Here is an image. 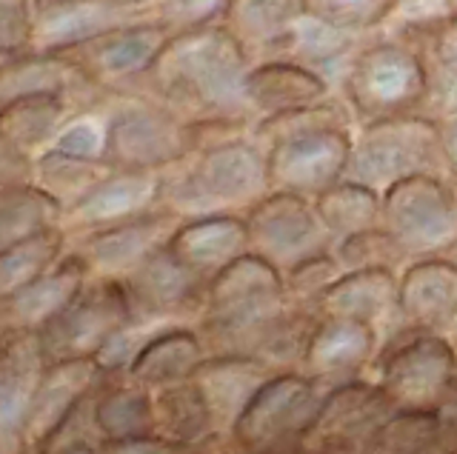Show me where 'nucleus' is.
Segmentation results:
<instances>
[{"label": "nucleus", "instance_id": "obj_5", "mask_svg": "<svg viewBox=\"0 0 457 454\" xmlns=\"http://www.w3.org/2000/svg\"><path fill=\"white\" fill-rule=\"evenodd\" d=\"M269 192L266 149L249 132L220 135L200 146L186 175L169 189V201L183 215H226L223 206L257 203Z\"/></svg>", "mask_w": 457, "mask_h": 454}, {"label": "nucleus", "instance_id": "obj_16", "mask_svg": "<svg viewBox=\"0 0 457 454\" xmlns=\"http://www.w3.org/2000/svg\"><path fill=\"white\" fill-rule=\"evenodd\" d=\"M420 46L428 66V103L426 115L443 118L457 111V6L449 12L409 26H395Z\"/></svg>", "mask_w": 457, "mask_h": 454}, {"label": "nucleus", "instance_id": "obj_23", "mask_svg": "<svg viewBox=\"0 0 457 454\" xmlns=\"http://www.w3.org/2000/svg\"><path fill=\"white\" fill-rule=\"evenodd\" d=\"M83 260L71 258L37 277L35 283H29L18 294H12L6 301V315L12 326H18V329L49 326L83 292Z\"/></svg>", "mask_w": 457, "mask_h": 454}, {"label": "nucleus", "instance_id": "obj_14", "mask_svg": "<svg viewBox=\"0 0 457 454\" xmlns=\"http://www.w3.org/2000/svg\"><path fill=\"white\" fill-rule=\"evenodd\" d=\"M92 377L95 363L86 358L57 360L49 368H43L23 423V440L29 446H46V440L75 415V406L80 403L83 392L89 389Z\"/></svg>", "mask_w": 457, "mask_h": 454}, {"label": "nucleus", "instance_id": "obj_27", "mask_svg": "<svg viewBox=\"0 0 457 454\" xmlns=\"http://www.w3.org/2000/svg\"><path fill=\"white\" fill-rule=\"evenodd\" d=\"M397 283L386 266L352 268L346 277L326 289L323 306L340 320H369L395 301Z\"/></svg>", "mask_w": 457, "mask_h": 454}, {"label": "nucleus", "instance_id": "obj_40", "mask_svg": "<svg viewBox=\"0 0 457 454\" xmlns=\"http://www.w3.org/2000/svg\"><path fill=\"white\" fill-rule=\"evenodd\" d=\"M228 0H161L154 15L161 18L171 32L197 29V26L218 23Z\"/></svg>", "mask_w": 457, "mask_h": 454}, {"label": "nucleus", "instance_id": "obj_9", "mask_svg": "<svg viewBox=\"0 0 457 454\" xmlns=\"http://www.w3.org/2000/svg\"><path fill=\"white\" fill-rule=\"evenodd\" d=\"M129 318V294L118 283H106L92 292H80L49 326H43V358L71 360L97 351L112 334L120 332Z\"/></svg>", "mask_w": 457, "mask_h": 454}, {"label": "nucleus", "instance_id": "obj_25", "mask_svg": "<svg viewBox=\"0 0 457 454\" xmlns=\"http://www.w3.org/2000/svg\"><path fill=\"white\" fill-rule=\"evenodd\" d=\"M400 306L423 323L457 315V266L449 260H423L411 266L397 286Z\"/></svg>", "mask_w": 457, "mask_h": 454}, {"label": "nucleus", "instance_id": "obj_45", "mask_svg": "<svg viewBox=\"0 0 457 454\" xmlns=\"http://www.w3.org/2000/svg\"><path fill=\"white\" fill-rule=\"evenodd\" d=\"M114 4H120L126 9H135V12H149V15H154V9L161 0H114Z\"/></svg>", "mask_w": 457, "mask_h": 454}, {"label": "nucleus", "instance_id": "obj_22", "mask_svg": "<svg viewBox=\"0 0 457 454\" xmlns=\"http://www.w3.org/2000/svg\"><path fill=\"white\" fill-rule=\"evenodd\" d=\"M303 12L306 0H228L220 23L257 61L280 44Z\"/></svg>", "mask_w": 457, "mask_h": 454}, {"label": "nucleus", "instance_id": "obj_31", "mask_svg": "<svg viewBox=\"0 0 457 454\" xmlns=\"http://www.w3.org/2000/svg\"><path fill=\"white\" fill-rule=\"evenodd\" d=\"M195 277L192 268L175 258V252L161 246L132 272V294L149 309H169L192 292Z\"/></svg>", "mask_w": 457, "mask_h": 454}, {"label": "nucleus", "instance_id": "obj_47", "mask_svg": "<svg viewBox=\"0 0 457 454\" xmlns=\"http://www.w3.org/2000/svg\"><path fill=\"white\" fill-rule=\"evenodd\" d=\"M0 380H4V354H0Z\"/></svg>", "mask_w": 457, "mask_h": 454}, {"label": "nucleus", "instance_id": "obj_15", "mask_svg": "<svg viewBox=\"0 0 457 454\" xmlns=\"http://www.w3.org/2000/svg\"><path fill=\"white\" fill-rule=\"evenodd\" d=\"M175 258L186 263L195 275H218L249 246V223L235 215H200L189 218L171 232L169 244Z\"/></svg>", "mask_w": 457, "mask_h": 454}, {"label": "nucleus", "instance_id": "obj_42", "mask_svg": "<svg viewBox=\"0 0 457 454\" xmlns=\"http://www.w3.org/2000/svg\"><path fill=\"white\" fill-rule=\"evenodd\" d=\"M109 454H180L178 446L152 437H126L109 446Z\"/></svg>", "mask_w": 457, "mask_h": 454}, {"label": "nucleus", "instance_id": "obj_46", "mask_svg": "<svg viewBox=\"0 0 457 454\" xmlns=\"http://www.w3.org/2000/svg\"><path fill=\"white\" fill-rule=\"evenodd\" d=\"M63 454H92L86 446H69V449H63Z\"/></svg>", "mask_w": 457, "mask_h": 454}, {"label": "nucleus", "instance_id": "obj_11", "mask_svg": "<svg viewBox=\"0 0 457 454\" xmlns=\"http://www.w3.org/2000/svg\"><path fill=\"white\" fill-rule=\"evenodd\" d=\"M337 97L335 83L318 69L289 58H257L246 75V101L254 123L286 111L309 109Z\"/></svg>", "mask_w": 457, "mask_h": 454}, {"label": "nucleus", "instance_id": "obj_18", "mask_svg": "<svg viewBox=\"0 0 457 454\" xmlns=\"http://www.w3.org/2000/svg\"><path fill=\"white\" fill-rule=\"evenodd\" d=\"M312 386L300 377L269 380L257 389L237 417V437L246 446H263L303 420L312 406Z\"/></svg>", "mask_w": 457, "mask_h": 454}, {"label": "nucleus", "instance_id": "obj_8", "mask_svg": "<svg viewBox=\"0 0 457 454\" xmlns=\"http://www.w3.org/2000/svg\"><path fill=\"white\" fill-rule=\"evenodd\" d=\"M171 29L161 18H140L123 23L106 35H97L86 44L66 49L61 54L75 63L80 78L95 89L120 92L126 87H137L152 72L169 44Z\"/></svg>", "mask_w": 457, "mask_h": 454}, {"label": "nucleus", "instance_id": "obj_21", "mask_svg": "<svg viewBox=\"0 0 457 454\" xmlns=\"http://www.w3.org/2000/svg\"><path fill=\"white\" fill-rule=\"evenodd\" d=\"M86 83L66 54L29 49L18 58L0 61V109L37 95H66Z\"/></svg>", "mask_w": 457, "mask_h": 454}, {"label": "nucleus", "instance_id": "obj_32", "mask_svg": "<svg viewBox=\"0 0 457 454\" xmlns=\"http://www.w3.org/2000/svg\"><path fill=\"white\" fill-rule=\"evenodd\" d=\"M109 172L112 169L104 161H86V158H75V154L49 149L46 154H40L32 175H37L40 189H46L61 206L69 201V209H71Z\"/></svg>", "mask_w": 457, "mask_h": 454}, {"label": "nucleus", "instance_id": "obj_34", "mask_svg": "<svg viewBox=\"0 0 457 454\" xmlns=\"http://www.w3.org/2000/svg\"><path fill=\"white\" fill-rule=\"evenodd\" d=\"M200 360V346L189 332H171L152 340L135 354L132 375L143 383H171L192 372Z\"/></svg>", "mask_w": 457, "mask_h": 454}, {"label": "nucleus", "instance_id": "obj_30", "mask_svg": "<svg viewBox=\"0 0 457 454\" xmlns=\"http://www.w3.org/2000/svg\"><path fill=\"white\" fill-rule=\"evenodd\" d=\"M61 249L63 235L57 226L0 249V301H9L12 294L46 275Z\"/></svg>", "mask_w": 457, "mask_h": 454}, {"label": "nucleus", "instance_id": "obj_7", "mask_svg": "<svg viewBox=\"0 0 457 454\" xmlns=\"http://www.w3.org/2000/svg\"><path fill=\"white\" fill-rule=\"evenodd\" d=\"M383 229L400 252H432L457 237V192L437 172L409 175L380 192Z\"/></svg>", "mask_w": 457, "mask_h": 454}, {"label": "nucleus", "instance_id": "obj_2", "mask_svg": "<svg viewBox=\"0 0 457 454\" xmlns=\"http://www.w3.org/2000/svg\"><path fill=\"white\" fill-rule=\"evenodd\" d=\"M354 129L349 106L332 101L263 118L252 126V137L266 149L269 189L318 197L349 172Z\"/></svg>", "mask_w": 457, "mask_h": 454}, {"label": "nucleus", "instance_id": "obj_20", "mask_svg": "<svg viewBox=\"0 0 457 454\" xmlns=\"http://www.w3.org/2000/svg\"><path fill=\"white\" fill-rule=\"evenodd\" d=\"M140 18H149V12L126 9L120 4H114V0H97V4L54 12V15H40L37 26H35V46L32 49L66 52V49H75V46L86 44V40L106 35L112 29H118V26L140 21Z\"/></svg>", "mask_w": 457, "mask_h": 454}, {"label": "nucleus", "instance_id": "obj_33", "mask_svg": "<svg viewBox=\"0 0 457 454\" xmlns=\"http://www.w3.org/2000/svg\"><path fill=\"white\" fill-rule=\"evenodd\" d=\"M403 6L406 0H306V12L361 37L389 32Z\"/></svg>", "mask_w": 457, "mask_h": 454}, {"label": "nucleus", "instance_id": "obj_28", "mask_svg": "<svg viewBox=\"0 0 457 454\" xmlns=\"http://www.w3.org/2000/svg\"><path fill=\"white\" fill-rule=\"evenodd\" d=\"M63 206L40 189L37 183H12L0 186V249L32 237L43 229H54Z\"/></svg>", "mask_w": 457, "mask_h": 454}, {"label": "nucleus", "instance_id": "obj_41", "mask_svg": "<svg viewBox=\"0 0 457 454\" xmlns=\"http://www.w3.org/2000/svg\"><path fill=\"white\" fill-rule=\"evenodd\" d=\"M35 172L29 152L14 146L9 137L0 135V186H12V183H26L29 175Z\"/></svg>", "mask_w": 457, "mask_h": 454}, {"label": "nucleus", "instance_id": "obj_10", "mask_svg": "<svg viewBox=\"0 0 457 454\" xmlns=\"http://www.w3.org/2000/svg\"><path fill=\"white\" fill-rule=\"evenodd\" d=\"M249 244L266 260H309L323 244V223L312 197L269 189L249 211Z\"/></svg>", "mask_w": 457, "mask_h": 454}, {"label": "nucleus", "instance_id": "obj_12", "mask_svg": "<svg viewBox=\"0 0 457 454\" xmlns=\"http://www.w3.org/2000/svg\"><path fill=\"white\" fill-rule=\"evenodd\" d=\"M280 272L278 266L266 260L263 254H240L232 263H226L212 277L209 306L214 318L226 326L252 323L275 306L280 297Z\"/></svg>", "mask_w": 457, "mask_h": 454}, {"label": "nucleus", "instance_id": "obj_24", "mask_svg": "<svg viewBox=\"0 0 457 454\" xmlns=\"http://www.w3.org/2000/svg\"><path fill=\"white\" fill-rule=\"evenodd\" d=\"M166 226L169 218L154 211L106 226L89 240V258L104 268H137L152 252L166 246Z\"/></svg>", "mask_w": 457, "mask_h": 454}, {"label": "nucleus", "instance_id": "obj_19", "mask_svg": "<svg viewBox=\"0 0 457 454\" xmlns=\"http://www.w3.org/2000/svg\"><path fill=\"white\" fill-rule=\"evenodd\" d=\"M454 354L437 337H423L400 349L386 366V386L406 403H428L449 386Z\"/></svg>", "mask_w": 457, "mask_h": 454}, {"label": "nucleus", "instance_id": "obj_3", "mask_svg": "<svg viewBox=\"0 0 457 454\" xmlns=\"http://www.w3.org/2000/svg\"><path fill=\"white\" fill-rule=\"evenodd\" d=\"M428 66L420 46L403 32L366 37L337 78V97L354 123H371L426 111Z\"/></svg>", "mask_w": 457, "mask_h": 454}, {"label": "nucleus", "instance_id": "obj_1", "mask_svg": "<svg viewBox=\"0 0 457 454\" xmlns=\"http://www.w3.org/2000/svg\"><path fill=\"white\" fill-rule=\"evenodd\" d=\"M252 63L249 49L218 21L171 32L143 87L154 101L206 129L252 132L254 115L246 101Z\"/></svg>", "mask_w": 457, "mask_h": 454}, {"label": "nucleus", "instance_id": "obj_38", "mask_svg": "<svg viewBox=\"0 0 457 454\" xmlns=\"http://www.w3.org/2000/svg\"><path fill=\"white\" fill-rule=\"evenodd\" d=\"M35 0H0V61L18 58L35 46Z\"/></svg>", "mask_w": 457, "mask_h": 454}, {"label": "nucleus", "instance_id": "obj_26", "mask_svg": "<svg viewBox=\"0 0 457 454\" xmlns=\"http://www.w3.org/2000/svg\"><path fill=\"white\" fill-rule=\"evenodd\" d=\"M312 203L323 223V229L337 237H352L369 229H378L380 215H383L380 192L352 177H343L335 186H328L326 192L314 197Z\"/></svg>", "mask_w": 457, "mask_h": 454}, {"label": "nucleus", "instance_id": "obj_37", "mask_svg": "<svg viewBox=\"0 0 457 454\" xmlns=\"http://www.w3.org/2000/svg\"><path fill=\"white\" fill-rule=\"evenodd\" d=\"M161 420L178 440H195L209 423V403L197 386H178L161 397Z\"/></svg>", "mask_w": 457, "mask_h": 454}, {"label": "nucleus", "instance_id": "obj_13", "mask_svg": "<svg viewBox=\"0 0 457 454\" xmlns=\"http://www.w3.org/2000/svg\"><path fill=\"white\" fill-rule=\"evenodd\" d=\"M161 194H163L161 172L112 169L106 177H100L95 186L71 206V215L83 226H100V229H106V226L146 215Z\"/></svg>", "mask_w": 457, "mask_h": 454}, {"label": "nucleus", "instance_id": "obj_36", "mask_svg": "<svg viewBox=\"0 0 457 454\" xmlns=\"http://www.w3.org/2000/svg\"><path fill=\"white\" fill-rule=\"evenodd\" d=\"M95 423L100 432H106L109 437H118V440L143 437L152 425V406L140 392L123 389L97 403Z\"/></svg>", "mask_w": 457, "mask_h": 454}, {"label": "nucleus", "instance_id": "obj_4", "mask_svg": "<svg viewBox=\"0 0 457 454\" xmlns=\"http://www.w3.org/2000/svg\"><path fill=\"white\" fill-rule=\"evenodd\" d=\"M120 101L106 115L104 163L109 169L163 172L166 166L189 161L212 137L223 132L186 120L152 95H118Z\"/></svg>", "mask_w": 457, "mask_h": 454}, {"label": "nucleus", "instance_id": "obj_43", "mask_svg": "<svg viewBox=\"0 0 457 454\" xmlns=\"http://www.w3.org/2000/svg\"><path fill=\"white\" fill-rule=\"evenodd\" d=\"M437 123H440V154H443V166H449L452 172H457V111L437 118Z\"/></svg>", "mask_w": 457, "mask_h": 454}, {"label": "nucleus", "instance_id": "obj_35", "mask_svg": "<svg viewBox=\"0 0 457 454\" xmlns=\"http://www.w3.org/2000/svg\"><path fill=\"white\" fill-rule=\"evenodd\" d=\"M369 349H371V334L366 329V323L335 318L326 329L318 332V337L312 340L309 358L318 366L340 368V366L363 360Z\"/></svg>", "mask_w": 457, "mask_h": 454}, {"label": "nucleus", "instance_id": "obj_39", "mask_svg": "<svg viewBox=\"0 0 457 454\" xmlns=\"http://www.w3.org/2000/svg\"><path fill=\"white\" fill-rule=\"evenodd\" d=\"M57 152L75 154V158L86 161H104V149H106V118L97 115H78L66 120V126L54 137Z\"/></svg>", "mask_w": 457, "mask_h": 454}, {"label": "nucleus", "instance_id": "obj_6", "mask_svg": "<svg viewBox=\"0 0 457 454\" xmlns=\"http://www.w3.org/2000/svg\"><path fill=\"white\" fill-rule=\"evenodd\" d=\"M440 163V123L414 111L357 126L346 177L383 192L409 175L437 172Z\"/></svg>", "mask_w": 457, "mask_h": 454}, {"label": "nucleus", "instance_id": "obj_17", "mask_svg": "<svg viewBox=\"0 0 457 454\" xmlns=\"http://www.w3.org/2000/svg\"><path fill=\"white\" fill-rule=\"evenodd\" d=\"M363 40L366 37L340 29V26L312 15V12H303V15L292 23V29L286 32V37L266 54V58H289V61L309 66V69H318V72H323L337 89V78L343 75L349 58L357 52V46H361Z\"/></svg>", "mask_w": 457, "mask_h": 454}, {"label": "nucleus", "instance_id": "obj_44", "mask_svg": "<svg viewBox=\"0 0 457 454\" xmlns=\"http://www.w3.org/2000/svg\"><path fill=\"white\" fill-rule=\"evenodd\" d=\"M86 4H97V0H35V12L40 15H54V12H66V9H78Z\"/></svg>", "mask_w": 457, "mask_h": 454}, {"label": "nucleus", "instance_id": "obj_29", "mask_svg": "<svg viewBox=\"0 0 457 454\" xmlns=\"http://www.w3.org/2000/svg\"><path fill=\"white\" fill-rule=\"evenodd\" d=\"M69 97L66 95H37L14 101L0 109V135L9 137L14 146L32 152L43 144H54L57 132L66 126Z\"/></svg>", "mask_w": 457, "mask_h": 454}]
</instances>
